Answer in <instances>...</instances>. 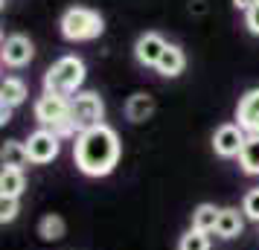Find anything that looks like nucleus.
I'll return each instance as SVG.
<instances>
[{"label": "nucleus", "instance_id": "f3484780", "mask_svg": "<svg viewBox=\"0 0 259 250\" xmlns=\"http://www.w3.org/2000/svg\"><path fill=\"white\" fill-rule=\"evenodd\" d=\"M219 213L212 204H198L195 213H192V227L201 230V233H215V224H219Z\"/></svg>", "mask_w": 259, "mask_h": 250}, {"label": "nucleus", "instance_id": "9b49d317", "mask_svg": "<svg viewBox=\"0 0 259 250\" xmlns=\"http://www.w3.org/2000/svg\"><path fill=\"white\" fill-rule=\"evenodd\" d=\"M184 67H187V56H184V49L175 47V44H169V47L163 49V56H160V61H157L154 70L160 73V76H166V79H175V76L184 73Z\"/></svg>", "mask_w": 259, "mask_h": 250}, {"label": "nucleus", "instance_id": "f8f14e48", "mask_svg": "<svg viewBox=\"0 0 259 250\" xmlns=\"http://www.w3.org/2000/svg\"><path fill=\"white\" fill-rule=\"evenodd\" d=\"M242 227H245L242 213H239V210H233V207H224L222 213H219L215 236H219V238H236V236H242Z\"/></svg>", "mask_w": 259, "mask_h": 250}, {"label": "nucleus", "instance_id": "b1692460", "mask_svg": "<svg viewBox=\"0 0 259 250\" xmlns=\"http://www.w3.org/2000/svg\"><path fill=\"white\" fill-rule=\"evenodd\" d=\"M9 119H12V108H9V105H0V122L6 125Z\"/></svg>", "mask_w": 259, "mask_h": 250}, {"label": "nucleus", "instance_id": "9d476101", "mask_svg": "<svg viewBox=\"0 0 259 250\" xmlns=\"http://www.w3.org/2000/svg\"><path fill=\"white\" fill-rule=\"evenodd\" d=\"M166 47H169V44H166L157 32H146V35L137 38L134 56H137V61H140L143 67H157V61H160V56H163Z\"/></svg>", "mask_w": 259, "mask_h": 250}, {"label": "nucleus", "instance_id": "ddd939ff", "mask_svg": "<svg viewBox=\"0 0 259 250\" xmlns=\"http://www.w3.org/2000/svg\"><path fill=\"white\" fill-rule=\"evenodd\" d=\"M0 160H3V169H21L29 166V152H26V143H18V140H6L3 143V152H0Z\"/></svg>", "mask_w": 259, "mask_h": 250}, {"label": "nucleus", "instance_id": "7ed1b4c3", "mask_svg": "<svg viewBox=\"0 0 259 250\" xmlns=\"http://www.w3.org/2000/svg\"><path fill=\"white\" fill-rule=\"evenodd\" d=\"M61 35L67 41H94L105 32V21L96 9H88V6H70L67 12L61 15Z\"/></svg>", "mask_w": 259, "mask_h": 250}, {"label": "nucleus", "instance_id": "5701e85b", "mask_svg": "<svg viewBox=\"0 0 259 250\" xmlns=\"http://www.w3.org/2000/svg\"><path fill=\"white\" fill-rule=\"evenodd\" d=\"M245 26L253 32V35H259V3L256 6H250V9L245 12Z\"/></svg>", "mask_w": 259, "mask_h": 250}, {"label": "nucleus", "instance_id": "aec40b11", "mask_svg": "<svg viewBox=\"0 0 259 250\" xmlns=\"http://www.w3.org/2000/svg\"><path fill=\"white\" fill-rule=\"evenodd\" d=\"M178 250H210V233H201V230H187L181 241H178Z\"/></svg>", "mask_w": 259, "mask_h": 250}, {"label": "nucleus", "instance_id": "6ab92c4d", "mask_svg": "<svg viewBox=\"0 0 259 250\" xmlns=\"http://www.w3.org/2000/svg\"><path fill=\"white\" fill-rule=\"evenodd\" d=\"M38 233H41V238L44 241H59L61 236H64V218L61 215H44L41 218V224H38Z\"/></svg>", "mask_w": 259, "mask_h": 250}, {"label": "nucleus", "instance_id": "423d86ee", "mask_svg": "<svg viewBox=\"0 0 259 250\" xmlns=\"http://www.w3.org/2000/svg\"><path fill=\"white\" fill-rule=\"evenodd\" d=\"M26 152H29V160L44 166V163H53L61 152V137L50 128H38V131L29 134L26 140Z\"/></svg>", "mask_w": 259, "mask_h": 250}, {"label": "nucleus", "instance_id": "0eeeda50", "mask_svg": "<svg viewBox=\"0 0 259 250\" xmlns=\"http://www.w3.org/2000/svg\"><path fill=\"white\" fill-rule=\"evenodd\" d=\"M247 134L236 125V122H227V125H219L215 134H212V152L219 157H239L242 145H245Z\"/></svg>", "mask_w": 259, "mask_h": 250}, {"label": "nucleus", "instance_id": "f03ea898", "mask_svg": "<svg viewBox=\"0 0 259 250\" xmlns=\"http://www.w3.org/2000/svg\"><path fill=\"white\" fill-rule=\"evenodd\" d=\"M82 84H84V61L79 56H61L44 73V93H56V96L73 99V96L79 93Z\"/></svg>", "mask_w": 259, "mask_h": 250}, {"label": "nucleus", "instance_id": "1a4fd4ad", "mask_svg": "<svg viewBox=\"0 0 259 250\" xmlns=\"http://www.w3.org/2000/svg\"><path fill=\"white\" fill-rule=\"evenodd\" d=\"M32 56H35V47H32V41L26 35H9L6 41H3V53H0V59H3V64L6 67H26L29 61H32Z\"/></svg>", "mask_w": 259, "mask_h": 250}, {"label": "nucleus", "instance_id": "f257e3e1", "mask_svg": "<svg viewBox=\"0 0 259 250\" xmlns=\"http://www.w3.org/2000/svg\"><path fill=\"white\" fill-rule=\"evenodd\" d=\"M119 155H122L119 137L105 122L91 128V131L76 134L73 160H76L79 172L88 175V178H105V175H111L119 163Z\"/></svg>", "mask_w": 259, "mask_h": 250}, {"label": "nucleus", "instance_id": "6e6552de", "mask_svg": "<svg viewBox=\"0 0 259 250\" xmlns=\"http://www.w3.org/2000/svg\"><path fill=\"white\" fill-rule=\"evenodd\" d=\"M236 125L247 137H259V87L247 90L236 105Z\"/></svg>", "mask_w": 259, "mask_h": 250}, {"label": "nucleus", "instance_id": "4468645a", "mask_svg": "<svg viewBox=\"0 0 259 250\" xmlns=\"http://www.w3.org/2000/svg\"><path fill=\"white\" fill-rule=\"evenodd\" d=\"M26 96H29V90H26V84L21 79H15V76L3 79V84H0V105L18 108L26 102Z\"/></svg>", "mask_w": 259, "mask_h": 250}, {"label": "nucleus", "instance_id": "393cba45", "mask_svg": "<svg viewBox=\"0 0 259 250\" xmlns=\"http://www.w3.org/2000/svg\"><path fill=\"white\" fill-rule=\"evenodd\" d=\"M256 3H259V0H233L236 9H245V12L250 9V6H256Z\"/></svg>", "mask_w": 259, "mask_h": 250}, {"label": "nucleus", "instance_id": "4be33fe9", "mask_svg": "<svg viewBox=\"0 0 259 250\" xmlns=\"http://www.w3.org/2000/svg\"><path fill=\"white\" fill-rule=\"evenodd\" d=\"M18 218V198H0V221L9 224Z\"/></svg>", "mask_w": 259, "mask_h": 250}, {"label": "nucleus", "instance_id": "dca6fc26", "mask_svg": "<svg viewBox=\"0 0 259 250\" xmlns=\"http://www.w3.org/2000/svg\"><path fill=\"white\" fill-rule=\"evenodd\" d=\"M26 180L21 169H3L0 172V198H21Z\"/></svg>", "mask_w": 259, "mask_h": 250}, {"label": "nucleus", "instance_id": "20e7f679", "mask_svg": "<svg viewBox=\"0 0 259 250\" xmlns=\"http://www.w3.org/2000/svg\"><path fill=\"white\" fill-rule=\"evenodd\" d=\"M35 119L41 122V128H50V131H56L59 137L76 134L73 119H70V99H67V96H56V93L38 96Z\"/></svg>", "mask_w": 259, "mask_h": 250}, {"label": "nucleus", "instance_id": "412c9836", "mask_svg": "<svg viewBox=\"0 0 259 250\" xmlns=\"http://www.w3.org/2000/svg\"><path fill=\"white\" fill-rule=\"evenodd\" d=\"M242 213H245V218H250V221H256L259 224V186L245 195V201H242Z\"/></svg>", "mask_w": 259, "mask_h": 250}, {"label": "nucleus", "instance_id": "39448f33", "mask_svg": "<svg viewBox=\"0 0 259 250\" xmlns=\"http://www.w3.org/2000/svg\"><path fill=\"white\" fill-rule=\"evenodd\" d=\"M70 119H73L76 134L91 131L96 125H102V119H105V102H102V96L94 93V90L76 93L70 99Z\"/></svg>", "mask_w": 259, "mask_h": 250}, {"label": "nucleus", "instance_id": "a211bd4d", "mask_svg": "<svg viewBox=\"0 0 259 250\" xmlns=\"http://www.w3.org/2000/svg\"><path fill=\"white\" fill-rule=\"evenodd\" d=\"M239 166L245 175H259V137H247L239 152Z\"/></svg>", "mask_w": 259, "mask_h": 250}, {"label": "nucleus", "instance_id": "2eb2a0df", "mask_svg": "<svg viewBox=\"0 0 259 250\" xmlns=\"http://www.w3.org/2000/svg\"><path fill=\"white\" fill-rule=\"evenodd\" d=\"M152 111H154V99L149 93H134L125 102V117L131 122H146V119L152 117Z\"/></svg>", "mask_w": 259, "mask_h": 250}]
</instances>
